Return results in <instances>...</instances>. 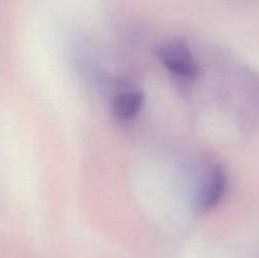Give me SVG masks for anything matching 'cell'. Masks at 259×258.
I'll return each instance as SVG.
<instances>
[{"label":"cell","instance_id":"obj_2","mask_svg":"<svg viewBox=\"0 0 259 258\" xmlns=\"http://www.w3.org/2000/svg\"><path fill=\"white\" fill-rule=\"evenodd\" d=\"M227 174L222 166H212L207 169L202 177L201 184L196 192L197 207L202 210H209L217 206L222 201L227 191Z\"/></svg>","mask_w":259,"mask_h":258},{"label":"cell","instance_id":"obj_3","mask_svg":"<svg viewBox=\"0 0 259 258\" xmlns=\"http://www.w3.org/2000/svg\"><path fill=\"white\" fill-rule=\"evenodd\" d=\"M144 104V94L138 89H125L116 94L111 101V110L121 120L133 119Z\"/></svg>","mask_w":259,"mask_h":258},{"label":"cell","instance_id":"obj_1","mask_svg":"<svg viewBox=\"0 0 259 258\" xmlns=\"http://www.w3.org/2000/svg\"><path fill=\"white\" fill-rule=\"evenodd\" d=\"M158 56L164 67L175 75L185 78L199 76L200 70L196 60L184 40L172 39L163 43L159 47Z\"/></svg>","mask_w":259,"mask_h":258}]
</instances>
